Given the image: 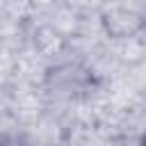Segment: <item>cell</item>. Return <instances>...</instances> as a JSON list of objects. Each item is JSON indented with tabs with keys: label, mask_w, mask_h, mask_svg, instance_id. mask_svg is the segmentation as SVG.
I'll list each match as a JSON object with an SVG mask.
<instances>
[{
	"label": "cell",
	"mask_w": 146,
	"mask_h": 146,
	"mask_svg": "<svg viewBox=\"0 0 146 146\" xmlns=\"http://www.w3.org/2000/svg\"><path fill=\"white\" fill-rule=\"evenodd\" d=\"M48 84L55 96L78 98V96H84L89 87L94 84V71H89L87 66L78 62L57 64L48 71Z\"/></svg>",
	"instance_id": "7a4b0ae2"
},
{
	"label": "cell",
	"mask_w": 146,
	"mask_h": 146,
	"mask_svg": "<svg viewBox=\"0 0 146 146\" xmlns=\"http://www.w3.org/2000/svg\"><path fill=\"white\" fill-rule=\"evenodd\" d=\"M100 27L110 39H132L146 30V7L139 2H116L100 11Z\"/></svg>",
	"instance_id": "6da1fadb"
},
{
	"label": "cell",
	"mask_w": 146,
	"mask_h": 146,
	"mask_svg": "<svg viewBox=\"0 0 146 146\" xmlns=\"http://www.w3.org/2000/svg\"><path fill=\"white\" fill-rule=\"evenodd\" d=\"M139 146H146V132L141 135V139H139Z\"/></svg>",
	"instance_id": "3957f363"
}]
</instances>
